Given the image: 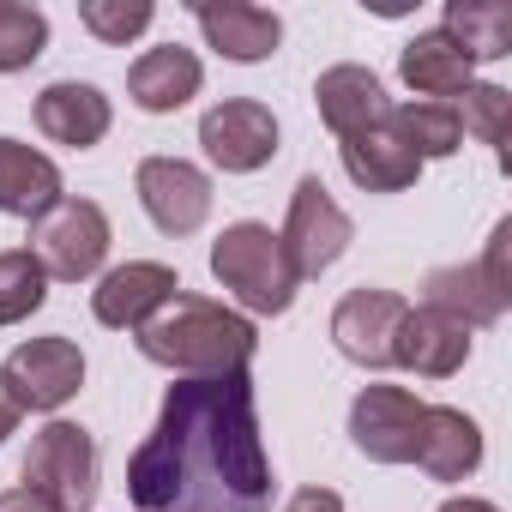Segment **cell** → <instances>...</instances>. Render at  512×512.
<instances>
[{"instance_id":"obj_17","label":"cell","mask_w":512,"mask_h":512,"mask_svg":"<svg viewBox=\"0 0 512 512\" xmlns=\"http://www.w3.org/2000/svg\"><path fill=\"white\" fill-rule=\"evenodd\" d=\"M205 85V67L193 49L181 43H163V49H145L133 67H127V97L145 109V115H175L181 103H193Z\"/></svg>"},{"instance_id":"obj_32","label":"cell","mask_w":512,"mask_h":512,"mask_svg":"<svg viewBox=\"0 0 512 512\" xmlns=\"http://www.w3.org/2000/svg\"><path fill=\"white\" fill-rule=\"evenodd\" d=\"M19 416H25V410H19V398H13L7 386H0V440H7V434L19 428Z\"/></svg>"},{"instance_id":"obj_23","label":"cell","mask_w":512,"mask_h":512,"mask_svg":"<svg viewBox=\"0 0 512 512\" xmlns=\"http://www.w3.org/2000/svg\"><path fill=\"white\" fill-rule=\"evenodd\" d=\"M440 31L470 55V67L512 55V7L506 0H446V25Z\"/></svg>"},{"instance_id":"obj_9","label":"cell","mask_w":512,"mask_h":512,"mask_svg":"<svg viewBox=\"0 0 512 512\" xmlns=\"http://www.w3.org/2000/svg\"><path fill=\"white\" fill-rule=\"evenodd\" d=\"M0 386L19 398V410H61L85 386V356L73 338H31L0 362Z\"/></svg>"},{"instance_id":"obj_26","label":"cell","mask_w":512,"mask_h":512,"mask_svg":"<svg viewBox=\"0 0 512 512\" xmlns=\"http://www.w3.org/2000/svg\"><path fill=\"white\" fill-rule=\"evenodd\" d=\"M49 49V19L25 0H0V73H25Z\"/></svg>"},{"instance_id":"obj_11","label":"cell","mask_w":512,"mask_h":512,"mask_svg":"<svg viewBox=\"0 0 512 512\" xmlns=\"http://www.w3.org/2000/svg\"><path fill=\"white\" fill-rule=\"evenodd\" d=\"M410 302L398 290H350L338 308H332V344L344 362L356 368H392V344H398V326H404Z\"/></svg>"},{"instance_id":"obj_15","label":"cell","mask_w":512,"mask_h":512,"mask_svg":"<svg viewBox=\"0 0 512 512\" xmlns=\"http://www.w3.org/2000/svg\"><path fill=\"white\" fill-rule=\"evenodd\" d=\"M314 103H320V121L338 133V139H350V133H368V127H380L398 103L386 97V85H380V73H368V67H356V61H344V67H326L320 79H314Z\"/></svg>"},{"instance_id":"obj_29","label":"cell","mask_w":512,"mask_h":512,"mask_svg":"<svg viewBox=\"0 0 512 512\" xmlns=\"http://www.w3.org/2000/svg\"><path fill=\"white\" fill-rule=\"evenodd\" d=\"M506 260H512V217L494 223V235H488V247H482V260H476L482 278H488V290H494L500 302H512V266H506Z\"/></svg>"},{"instance_id":"obj_8","label":"cell","mask_w":512,"mask_h":512,"mask_svg":"<svg viewBox=\"0 0 512 512\" xmlns=\"http://www.w3.org/2000/svg\"><path fill=\"white\" fill-rule=\"evenodd\" d=\"M199 145L223 175H253V169H266L278 157V115L266 103H253V97H229V103L205 109Z\"/></svg>"},{"instance_id":"obj_14","label":"cell","mask_w":512,"mask_h":512,"mask_svg":"<svg viewBox=\"0 0 512 512\" xmlns=\"http://www.w3.org/2000/svg\"><path fill=\"white\" fill-rule=\"evenodd\" d=\"M193 19H199L205 43H211L223 61H235V67L266 61V55L284 43V19H278L272 7H247V0H223V7H217V0H199Z\"/></svg>"},{"instance_id":"obj_19","label":"cell","mask_w":512,"mask_h":512,"mask_svg":"<svg viewBox=\"0 0 512 512\" xmlns=\"http://www.w3.org/2000/svg\"><path fill=\"white\" fill-rule=\"evenodd\" d=\"M109 121H115V109H109V97H103L97 85L61 79V85H49V91L37 97V127H43V139L67 145V151H91V145H103Z\"/></svg>"},{"instance_id":"obj_13","label":"cell","mask_w":512,"mask_h":512,"mask_svg":"<svg viewBox=\"0 0 512 512\" xmlns=\"http://www.w3.org/2000/svg\"><path fill=\"white\" fill-rule=\"evenodd\" d=\"M470 362V332L440 314V308H410L404 326H398V344H392V368H410L422 380H452L458 368Z\"/></svg>"},{"instance_id":"obj_7","label":"cell","mask_w":512,"mask_h":512,"mask_svg":"<svg viewBox=\"0 0 512 512\" xmlns=\"http://www.w3.org/2000/svg\"><path fill=\"white\" fill-rule=\"evenodd\" d=\"M422 398L410 386H362L350 404V440L374 464H416V428H422Z\"/></svg>"},{"instance_id":"obj_27","label":"cell","mask_w":512,"mask_h":512,"mask_svg":"<svg viewBox=\"0 0 512 512\" xmlns=\"http://www.w3.org/2000/svg\"><path fill=\"white\" fill-rule=\"evenodd\" d=\"M452 109H458V127H464L470 139H482V145H494V151L506 145V133H512V97H506L500 85H476V79H470Z\"/></svg>"},{"instance_id":"obj_18","label":"cell","mask_w":512,"mask_h":512,"mask_svg":"<svg viewBox=\"0 0 512 512\" xmlns=\"http://www.w3.org/2000/svg\"><path fill=\"white\" fill-rule=\"evenodd\" d=\"M67 193H61V169L55 157H43L37 145H19L0 133V217H25L37 223L43 211H55Z\"/></svg>"},{"instance_id":"obj_4","label":"cell","mask_w":512,"mask_h":512,"mask_svg":"<svg viewBox=\"0 0 512 512\" xmlns=\"http://www.w3.org/2000/svg\"><path fill=\"white\" fill-rule=\"evenodd\" d=\"M109 241H115V229H109V211H103L97 199H61L55 211H43V217L31 223V253H37V266H43L49 278H61V284L97 278L103 260H109Z\"/></svg>"},{"instance_id":"obj_31","label":"cell","mask_w":512,"mask_h":512,"mask_svg":"<svg viewBox=\"0 0 512 512\" xmlns=\"http://www.w3.org/2000/svg\"><path fill=\"white\" fill-rule=\"evenodd\" d=\"M0 512H55L43 494H31V488H7L0 494Z\"/></svg>"},{"instance_id":"obj_20","label":"cell","mask_w":512,"mask_h":512,"mask_svg":"<svg viewBox=\"0 0 512 512\" xmlns=\"http://www.w3.org/2000/svg\"><path fill=\"white\" fill-rule=\"evenodd\" d=\"M416 464L434 482H464L482 464V428L452 404H428L422 428H416Z\"/></svg>"},{"instance_id":"obj_33","label":"cell","mask_w":512,"mask_h":512,"mask_svg":"<svg viewBox=\"0 0 512 512\" xmlns=\"http://www.w3.org/2000/svg\"><path fill=\"white\" fill-rule=\"evenodd\" d=\"M440 512H500L494 500H476V494H464V500H446Z\"/></svg>"},{"instance_id":"obj_5","label":"cell","mask_w":512,"mask_h":512,"mask_svg":"<svg viewBox=\"0 0 512 512\" xmlns=\"http://www.w3.org/2000/svg\"><path fill=\"white\" fill-rule=\"evenodd\" d=\"M25 488L43 494L55 512H91L97 500V440L79 422H49L25 452Z\"/></svg>"},{"instance_id":"obj_30","label":"cell","mask_w":512,"mask_h":512,"mask_svg":"<svg viewBox=\"0 0 512 512\" xmlns=\"http://www.w3.org/2000/svg\"><path fill=\"white\" fill-rule=\"evenodd\" d=\"M284 512H344V494H332V488H302Z\"/></svg>"},{"instance_id":"obj_22","label":"cell","mask_w":512,"mask_h":512,"mask_svg":"<svg viewBox=\"0 0 512 512\" xmlns=\"http://www.w3.org/2000/svg\"><path fill=\"white\" fill-rule=\"evenodd\" d=\"M422 290H428V308L452 314L464 332H482V326H494V320L506 314V302L488 290L482 266H434Z\"/></svg>"},{"instance_id":"obj_2","label":"cell","mask_w":512,"mask_h":512,"mask_svg":"<svg viewBox=\"0 0 512 512\" xmlns=\"http://www.w3.org/2000/svg\"><path fill=\"white\" fill-rule=\"evenodd\" d=\"M139 356L181 374V380H223V374H247L253 350H260V332H253L247 314L211 302V296H187L175 290L139 332H133Z\"/></svg>"},{"instance_id":"obj_16","label":"cell","mask_w":512,"mask_h":512,"mask_svg":"<svg viewBox=\"0 0 512 512\" xmlns=\"http://www.w3.org/2000/svg\"><path fill=\"white\" fill-rule=\"evenodd\" d=\"M338 157H344V175H350L362 193H404V187H416V175H422V157L398 139L392 115H386L380 127H368V133L338 139Z\"/></svg>"},{"instance_id":"obj_21","label":"cell","mask_w":512,"mask_h":512,"mask_svg":"<svg viewBox=\"0 0 512 512\" xmlns=\"http://www.w3.org/2000/svg\"><path fill=\"white\" fill-rule=\"evenodd\" d=\"M398 73H404V85H410L416 97L446 103V97H458V91L470 85V55H464L446 31H422V37L404 43Z\"/></svg>"},{"instance_id":"obj_10","label":"cell","mask_w":512,"mask_h":512,"mask_svg":"<svg viewBox=\"0 0 512 512\" xmlns=\"http://www.w3.org/2000/svg\"><path fill=\"white\" fill-rule=\"evenodd\" d=\"M133 187H139L145 217L163 235H193L211 217V175L193 169L187 157H145L139 175H133Z\"/></svg>"},{"instance_id":"obj_3","label":"cell","mask_w":512,"mask_h":512,"mask_svg":"<svg viewBox=\"0 0 512 512\" xmlns=\"http://www.w3.org/2000/svg\"><path fill=\"white\" fill-rule=\"evenodd\" d=\"M211 278L247 314H290V302L302 290V272L272 223H229L211 241Z\"/></svg>"},{"instance_id":"obj_28","label":"cell","mask_w":512,"mask_h":512,"mask_svg":"<svg viewBox=\"0 0 512 512\" xmlns=\"http://www.w3.org/2000/svg\"><path fill=\"white\" fill-rule=\"evenodd\" d=\"M151 19H157L151 0H79V25H85L97 43H109V49L133 43Z\"/></svg>"},{"instance_id":"obj_12","label":"cell","mask_w":512,"mask_h":512,"mask_svg":"<svg viewBox=\"0 0 512 512\" xmlns=\"http://www.w3.org/2000/svg\"><path fill=\"white\" fill-rule=\"evenodd\" d=\"M175 290H181V278H175L169 266H157V260H127V266H115V272L97 278L91 314H97V326H109V332H139Z\"/></svg>"},{"instance_id":"obj_1","label":"cell","mask_w":512,"mask_h":512,"mask_svg":"<svg viewBox=\"0 0 512 512\" xmlns=\"http://www.w3.org/2000/svg\"><path fill=\"white\" fill-rule=\"evenodd\" d=\"M139 512H272V458L247 374L169 386L157 428L127 458Z\"/></svg>"},{"instance_id":"obj_6","label":"cell","mask_w":512,"mask_h":512,"mask_svg":"<svg viewBox=\"0 0 512 512\" xmlns=\"http://www.w3.org/2000/svg\"><path fill=\"white\" fill-rule=\"evenodd\" d=\"M278 241L290 247V260H296L302 278H320L326 266L344 260V247L356 241V223H350V211L326 193L320 175H302L296 193H290V217H284Z\"/></svg>"},{"instance_id":"obj_25","label":"cell","mask_w":512,"mask_h":512,"mask_svg":"<svg viewBox=\"0 0 512 512\" xmlns=\"http://www.w3.org/2000/svg\"><path fill=\"white\" fill-rule=\"evenodd\" d=\"M49 302V272L37 266L31 247H7L0 253V326H19Z\"/></svg>"},{"instance_id":"obj_24","label":"cell","mask_w":512,"mask_h":512,"mask_svg":"<svg viewBox=\"0 0 512 512\" xmlns=\"http://www.w3.org/2000/svg\"><path fill=\"white\" fill-rule=\"evenodd\" d=\"M392 127H398V139L422 163L428 157H452L464 145V127H458V109L452 103H404V109H392Z\"/></svg>"}]
</instances>
